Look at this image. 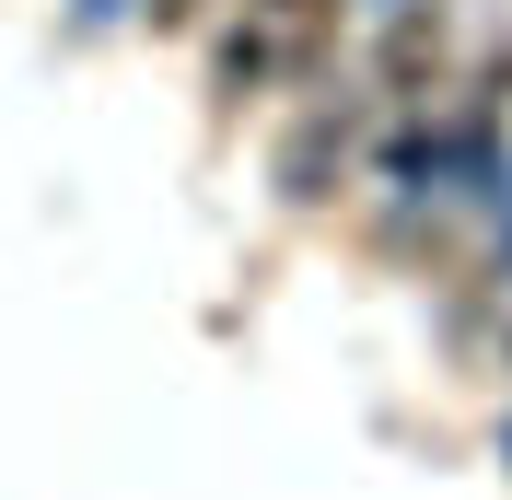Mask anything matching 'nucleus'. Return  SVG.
Masks as SVG:
<instances>
[{
    "label": "nucleus",
    "instance_id": "f257e3e1",
    "mask_svg": "<svg viewBox=\"0 0 512 500\" xmlns=\"http://www.w3.org/2000/svg\"><path fill=\"white\" fill-rule=\"evenodd\" d=\"M268 12H280V24H315V12H326V0H268Z\"/></svg>",
    "mask_w": 512,
    "mask_h": 500
}]
</instances>
